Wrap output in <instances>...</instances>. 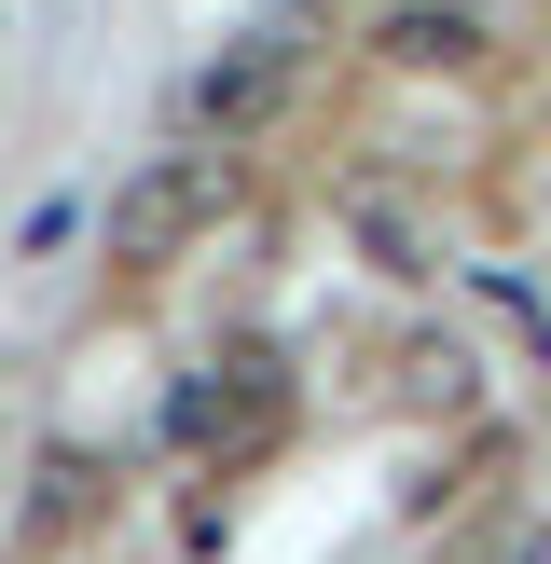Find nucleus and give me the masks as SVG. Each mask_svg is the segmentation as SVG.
Here are the masks:
<instances>
[{
    "mask_svg": "<svg viewBox=\"0 0 551 564\" xmlns=\"http://www.w3.org/2000/svg\"><path fill=\"white\" fill-rule=\"evenodd\" d=\"M220 207H235V138H207V152H152L125 193H110V262H125V275L180 262Z\"/></svg>",
    "mask_w": 551,
    "mask_h": 564,
    "instance_id": "obj_1",
    "label": "nucleus"
},
{
    "mask_svg": "<svg viewBox=\"0 0 551 564\" xmlns=\"http://www.w3.org/2000/svg\"><path fill=\"white\" fill-rule=\"evenodd\" d=\"M165 427H180V455H220V468H248L276 427H290V372H276L262 345H235V358H207V372L165 400Z\"/></svg>",
    "mask_w": 551,
    "mask_h": 564,
    "instance_id": "obj_2",
    "label": "nucleus"
},
{
    "mask_svg": "<svg viewBox=\"0 0 551 564\" xmlns=\"http://www.w3.org/2000/svg\"><path fill=\"white\" fill-rule=\"evenodd\" d=\"M290 97H303V14L235 28V42H220L207 69H193V124H207V138H262Z\"/></svg>",
    "mask_w": 551,
    "mask_h": 564,
    "instance_id": "obj_3",
    "label": "nucleus"
},
{
    "mask_svg": "<svg viewBox=\"0 0 551 564\" xmlns=\"http://www.w3.org/2000/svg\"><path fill=\"white\" fill-rule=\"evenodd\" d=\"M386 55L400 69H468L483 55V14L468 0H413V14H386Z\"/></svg>",
    "mask_w": 551,
    "mask_h": 564,
    "instance_id": "obj_4",
    "label": "nucleus"
},
{
    "mask_svg": "<svg viewBox=\"0 0 551 564\" xmlns=\"http://www.w3.org/2000/svg\"><path fill=\"white\" fill-rule=\"evenodd\" d=\"M83 510H97V468H83V455H42V496H28V538H69Z\"/></svg>",
    "mask_w": 551,
    "mask_h": 564,
    "instance_id": "obj_5",
    "label": "nucleus"
}]
</instances>
